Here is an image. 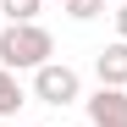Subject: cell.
<instances>
[{
	"label": "cell",
	"mask_w": 127,
	"mask_h": 127,
	"mask_svg": "<svg viewBox=\"0 0 127 127\" xmlns=\"http://www.w3.org/2000/svg\"><path fill=\"white\" fill-rule=\"evenodd\" d=\"M116 6H127V0H116Z\"/></svg>",
	"instance_id": "cell-9"
},
{
	"label": "cell",
	"mask_w": 127,
	"mask_h": 127,
	"mask_svg": "<svg viewBox=\"0 0 127 127\" xmlns=\"http://www.w3.org/2000/svg\"><path fill=\"white\" fill-rule=\"evenodd\" d=\"M44 61H55V39L39 22H6L0 28V66L6 72H39Z\"/></svg>",
	"instance_id": "cell-1"
},
{
	"label": "cell",
	"mask_w": 127,
	"mask_h": 127,
	"mask_svg": "<svg viewBox=\"0 0 127 127\" xmlns=\"http://www.w3.org/2000/svg\"><path fill=\"white\" fill-rule=\"evenodd\" d=\"M61 11H66L72 22H94V17L105 11V0H66V6H61Z\"/></svg>",
	"instance_id": "cell-7"
},
{
	"label": "cell",
	"mask_w": 127,
	"mask_h": 127,
	"mask_svg": "<svg viewBox=\"0 0 127 127\" xmlns=\"http://www.w3.org/2000/svg\"><path fill=\"white\" fill-rule=\"evenodd\" d=\"M39 11H44V0H0L6 22H39Z\"/></svg>",
	"instance_id": "cell-6"
},
{
	"label": "cell",
	"mask_w": 127,
	"mask_h": 127,
	"mask_svg": "<svg viewBox=\"0 0 127 127\" xmlns=\"http://www.w3.org/2000/svg\"><path fill=\"white\" fill-rule=\"evenodd\" d=\"M94 77H99V89H127V39H116L94 55Z\"/></svg>",
	"instance_id": "cell-4"
},
{
	"label": "cell",
	"mask_w": 127,
	"mask_h": 127,
	"mask_svg": "<svg viewBox=\"0 0 127 127\" xmlns=\"http://www.w3.org/2000/svg\"><path fill=\"white\" fill-rule=\"evenodd\" d=\"M83 111H89V127H127V89H94Z\"/></svg>",
	"instance_id": "cell-3"
},
{
	"label": "cell",
	"mask_w": 127,
	"mask_h": 127,
	"mask_svg": "<svg viewBox=\"0 0 127 127\" xmlns=\"http://www.w3.org/2000/svg\"><path fill=\"white\" fill-rule=\"evenodd\" d=\"M116 39H127V6H116Z\"/></svg>",
	"instance_id": "cell-8"
},
{
	"label": "cell",
	"mask_w": 127,
	"mask_h": 127,
	"mask_svg": "<svg viewBox=\"0 0 127 127\" xmlns=\"http://www.w3.org/2000/svg\"><path fill=\"white\" fill-rule=\"evenodd\" d=\"M61 6H66V0H61Z\"/></svg>",
	"instance_id": "cell-10"
},
{
	"label": "cell",
	"mask_w": 127,
	"mask_h": 127,
	"mask_svg": "<svg viewBox=\"0 0 127 127\" xmlns=\"http://www.w3.org/2000/svg\"><path fill=\"white\" fill-rule=\"evenodd\" d=\"M22 105H28V94H22V83H17V72L0 66V116H17Z\"/></svg>",
	"instance_id": "cell-5"
},
{
	"label": "cell",
	"mask_w": 127,
	"mask_h": 127,
	"mask_svg": "<svg viewBox=\"0 0 127 127\" xmlns=\"http://www.w3.org/2000/svg\"><path fill=\"white\" fill-rule=\"evenodd\" d=\"M33 99H39V105H55V111L77 105V99H83L77 66H66V61H44V66L33 72Z\"/></svg>",
	"instance_id": "cell-2"
}]
</instances>
